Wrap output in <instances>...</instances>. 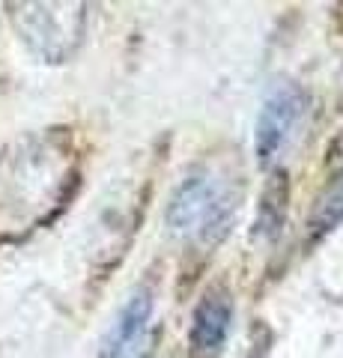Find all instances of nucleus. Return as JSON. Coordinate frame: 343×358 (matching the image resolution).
Masks as SVG:
<instances>
[{
    "instance_id": "10",
    "label": "nucleus",
    "mask_w": 343,
    "mask_h": 358,
    "mask_svg": "<svg viewBox=\"0 0 343 358\" xmlns=\"http://www.w3.org/2000/svg\"><path fill=\"white\" fill-rule=\"evenodd\" d=\"M140 358H152V350H149V346H147V350L140 352Z\"/></svg>"
},
{
    "instance_id": "6",
    "label": "nucleus",
    "mask_w": 343,
    "mask_h": 358,
    "mask_svg": "<svg viewBox=\"0 0 343 358\" xmlns=\"http://www.w3.org/2000/svg\"><path fill=\"white\" fill-rule=\"evenodd\" d=\"M152 320V289L147 284L135 287L119 305L114 322L105 331L98 358H140L147 350V329Z\"/></svg>"
},
{
    "instance_id": "7",
    "label": "nucleus",
    "mask_w": 343,
    "mask_h": 358,
    "mask_svg": "<svg viewBox=\"0 0 343 358\" xmlns=\"http://www.w3.org/2000/svg\"><path fill=\"white\" fill-rule=\"evenodd\" d=\"M340 224H343V152L337 155L335 171H331V176L323 182L319 194L314 197L311 215H307V224H305L307 242L316 245V242L328 239Z\"/></svg>"
},
{
    "instance_id": "1",
    "label": "nucleus",
    "mask_w": 343,
    "mask_h": 358,
    "mask_svg": "<svg viewBox=\"0 0 343 358\" xmlns=\"http://www.w3.org/2000/svg\"><path fill=\"white\" fill-rule=\"evenodd\" d=\"M78 150L69 129L21 134L0 152V245L48 224L78 188Z\"/></svg>"
},
{
    "instance_id": "5",
    "label": "nucleus",
    "mask_w": 343,
    "mask_h": 358,
    "mask_svg": "<svg viewBox=\"0 0 343 358\" xmlns=\"http://www.w3.org/2000/svg\"><path fill=\"white\" fill-rule=\"evenodd\" d=\"M233 293L224 284L206 287L188 322V358H221L233 331Z\"/></svg>"
},
{
    "instance_id": "2",
    "label": "nucleus",
    "mask_w": 343,
    "mask_h": 358,
    "mask_svg": "<svg viewBox=\"0 0 343 358\" xmlns=\"http://www.w3.org/2000/svg\"><path fill=\"white\" fill-rule=\"evenodd\" d=\"M239 209V179L212 164H194L173 188L164 209V227L180 245L212 251L233 230Z\"/></svg>"
},
{
    "instance_id": "8",
    "label": "nucleus",
    "mask_w": 343,
    "mask_h": 358,
    "mask_svg": "<svg viewBox=\"0 0 343 358\" xmlns=\"http://www.w3.org/2000/svg\"><path fill=\"white\" fill-rule=\"evenodd\" d=\"M286 212H290V176H286L284 167H275L260 194L257 221H254L251 239H257V242L278 239L286 224Z\"/></svg>"
},
{
    "instance_id": "3",
    "label": "nucleus",
    "mask_w": 343,
    "mask_h": 358,
    "mask_svg": "<svg viewBox=\"0 0 343 358\" xmlns=\"http://www.w3.org/2000/svg\"><path fill=\"white\" fill-rule=\"evenodd\" d=\"M6 9L18 39L39 63H69L81 48L87 3H9Z\"/></svg>"
},
{
    "instance_id": "9",
    "label": "nucleus",
    "mask_w": 343,
    "mask_h": 358,
    "mask_svg": "<svg viewBox=\"0 0 343 358\" xmlns=\"http://www.w3.org/2000/svg\"><path fill=\"white\" fill-rule=\"evenodd\" d=\"M269 346H272V334H269V329H265L263 331V341H254L245 358H269Z\"/></svg>"
},
{
    "instance_id": "4",
    "label": "nucleus",
    "mask_w": 343,
    "mask_h": 358,
    "mask_svg": "<svg viewBox=\"0 0 343 358\" xmlns=\"http://www.w3.org/2000/svg\"><path fill=\"white\" fill-rule=\"evenodd\" d=\"M307 114H311V93L307 87L290 78H281L263 96L257 122H254V155L260 167L275 171L281 167L284 155L302 134Z\"/></svg>"
}]
</instances>
